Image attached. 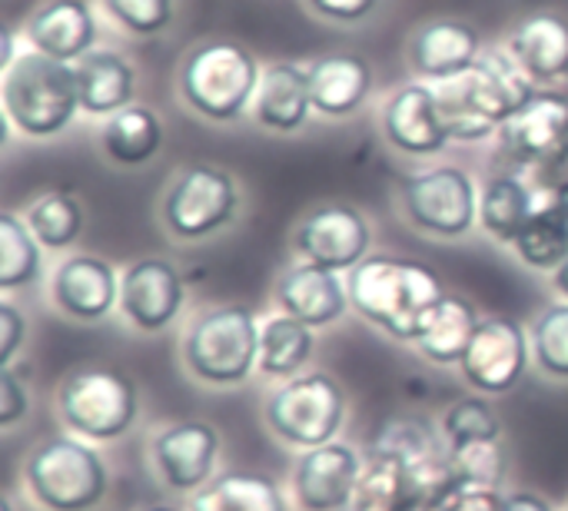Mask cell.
Segmentation results:
<instances>
[{"instance_id":"26","label":"cell","mask_w":568,"mask_h":511,"mask_svg":"<svg viewBox=\"0 0 568 511\" xmlns=\"http://www.w3.org/2000/svg\"><path fill=\"white\" fill-rule=\"evenodd\" d=\"M479 313L469 299L463 296H443L433 313L426 316L423 329H419V352L436 362V366H453V362H463L476 329H479Z\"/></svg>"},{"instance_id":"39","label":"cell","mask_w":568,"mask_h":511,"mask_svg":"<svg viewBox=\"0 0 568 511\" xmlns=\"http://www.w3.org/2000/svg\"><path fill=\"white\" fill-rule=\"evenodd\" d=\"M30 409V399H27V389L20 386V379L10 372V366H3L0 372V429H10L17 426Z\"/></svg>"},{"instance_id":"46","label":"cell","mask_w":568,"mask_h":511,"mask_svg":"<svg viewBox=\"0 0 568 511\" xmlns=\"http://www.w3.org/2000/svg\"><path fill=\"white\" fill-rule=\"evenodd\" d=\"M146 511H180V509H170V505H153V509Z\"/></svg>"},{"instance_id":"11","label":"cell","mask_w":568,"mask_h":511,"mask_svg":"<svg viewBox=\"0 0 568 511\" xmlns=\"http://www.w3.org/2000/svg\"><path fill=\"white\" fill-rule=\"evenodd\" d=\"M503 153L519 166H542L568 156V96L542 90L532 93L503 126Z\"/></svg>"},{"instance_id":"41","label":"cell","mask_w":568,"mask_h":511,"mask_svg":"<svg viewBox=\"0 0 568 511\" xmlns=\"http://www.w3.org/2000/svg\"><path fill=\"white\" fill-rule=\"evenodd\" d=\"M23 333H27V323L17 313V306L0 303V366H10L13 362V352L23 343Z\"/></svg>"},{"instance_id":"14","label":"cell","mask_w":568,"mask_h":511,"mask_svg":"<svg viewBox=\"0 0 568 511\" xmlns=\"http://www.w3.org/2000/svg\"><path fill=\"white\" fill-rule=\"evenodd\" d=\"M150 456H153L160 479L170 489L200 492L213 476V466L220 456V432L200 419H186L156 432Z\"/></svg>"},{"instance_id":"33","label":"cell","mask_w":568,"mask_h":511,"mask_svg":"<svg viewBox=\"0 0 568 511\" xmlns=\"http://www.w3.org/2000/svg\"><path fill=\"white\" fill-rule=\"evenodd\" d=\"M27 226L47 249H67L83 229V209L67 193H43L27 209Z\"/></svg>"},{"instance_id":"13","label":"cell","mask_w":568,"mask_h":511,"mask_svg":"<svg viewBox=\"0 0 568 511\" xmlns=\"http://www.w3.org/2000/svg\"><path fill=\"white\" fill-rule=\"evenodd\" d=\"M186 299L183 276L173 263L160 256L136 259L123 279H120V309L140 333H160L166 329Z\"/></svg>"},{"instance_id":"5","label":"cell","mask_w":568,"mask_h":511,"mask_svg":"<svg viewBox=\"0 0 568 511\" xmlns=\"http://www.w3.org/2000/svg\"><path fill=\"white\" fill-rule=\"evenodd\" d=\"M27 489L47 511H90L106 495L103 459L77 439H47L27 459Z\"/></svg>"},{"instance_id":"20","label":"cell","mask_w":568,"mask_h":511,"mask_svg":"<svg viewBox=\"0 0 568 511\" xmlns=\"http://www.w3.org/2000/svg\"><path fill=\"white\" fill-rule=\"evenodd\" d=\"M276 303L286 316L306 323L310 329H323L346 313L349 293L339 273H329L313 263H296L276 283Z\"/></svg>"},{"instance_id":"21","label":"cell","mask_w":568,"mask_h":511,"mask_svg":"<svg viewBox=\"0 0 568 511\" xmlns=\"http://www.w3.org/2000/svg\"><path fill=\"white\" fill-rule=\"evenodd\" d=\"M27 40L33 43V50L63 60V63H77L80 57H87L93 50L97 40V20L87 0H47L43 7H37L27 20Z\"/></svg>"},{"instance_id":"12","label":"cell","mask_w":568,"mask_h":511,"mask_svg":"<svg viewBox=\"0 0 568 511\" xmlns=\"http://www.w3.org/2000/svg\"><path fill=\"white\" fill-rule=\"evenodd\" d=\"M463 376L479 392H509L526 376L529 366V336L526 329L509 316L483 319L466 356H463Z\"/></svg>"},{"instance_id":"8","label":"cell","mask_w":568,"mask_h":511,"mask_svg":"<svg viewBox=\"0 0 568 511\" xmlns=\"http://www.w3.org/2000/svg\"><path fill=\"white\" fill-rule=\"evenodd\" d=\"M346 416V396L326 372L290 379L266 402V426L296 449H320L336 439Z\"/></svg>"},{"instance_id":"34","label":"cell","mask_w":568,"mask_h":511,"mask_svg":"<svg viewBox=\"0 0 568 511\" xmlns=\"http://www.w3.org/2000/svg\"><path fill=\"white\" fill-rule=\"evenodd\" d=\"M449 462L456 472V482L463 489H499L506 476V452L499 439H483V442H466L449 449Z\"/></svg>"},{"instance_id":"7","label":"cell","mask_w":568,"mask_h":511,"mask_svg":"<svg viewBox=\"0 0 568 511\" xmlns=\"http://www.w3.org/2000/svg\"><path fill=\"white\" fill-rule=\"evenodd\" d=\"M236 209H240V190L233 176L220 166L193 163L173 176L160 203V219L173 239L196 243L230 226L236 219Z\"/></svg>"},{"instance_id":"10","label":"cell","mask_w":568,"mask_h":511,"mask_svg":"<svg viewBox=\"0 0 568 511\" xmlns=\"http://www.w3.org/2000/svg\"><path fill=\"white\" fill-rule=\"evenodd\" d=\"M369 223L349 203H323L316 206L293 236V249L303 263L323 266L329 273H353L369 256Z\"/></svg>"},{"instance_id":"42","label":"cell","mask_w":568,"mask_h":511,"mask_svg":"<svg viewBox=\"0 0 568 511\" xmlns=\"http://www.w3.org/2000/svg\"><path fill=\"white\" fill-rule=\"evenodd\" d=\"M506 511H552V505L542 495L532 492H513L506 495Z\"/></svg>"},{"instance_id":"37","label":"cell","mask_w":568,"mask_h":511,"mask_svg":"<svg viewBox=\"0 0 568 511\" xmlns=\"http://www.w3.org/2000/svg\"><path fill=\"white\" fill-rule=\"evenodd\" d=\"M103 7L136 37H156L173 23V0H103Z\"/></svg>"},{"instance_id":"40","label":"cell","mask_w":568,"mask_h":511,"mask_svg":"<svg viewBox=\"0 0 568 511\" xmlns=\"http://www.w3.org/2000/svg\"><path fill=\"white\" fill-rule=\"evenodd\" d=\"M436 511H506V495L496 489H456Z\"/></svg>"},{"instance_id":"9","label":"cell","mask_w":568,"mask_h":511,"mask_svg":"<svg viewBox=\"0 0 568 511\" xmlns=\"http://www.w3.org/2000/svg\"><path fill=\"white\" fill-rule=\"evenodd\" d=\"M403 213L409 223L439 239L466 236L479 219L476 183L463 166H429L403 180Z\"/></svg>"},{"instance_id":"30","label":"cell","mask_w":568,"mask_h":511,"mask_svg":"<svg viewBox=\"0 0 568 511\" xmlns=\"http://www.w3.org/2000/svg\"><path fill=\"white\" fill-rule=\"evenodd\" d=\"M313 356V329L293 316H273L260 326L256 369L270 379H296Z\"/></svg>"},{"instance_id":"45","label":"cell","mask_w":568,"mask_h":511,"mask_svg":"<svg viewBox=\"0 0 568 511\" xmlns=\"http://www.w3.org/2000/svg\"><path fill=\"white\" fill-rule=\"evenodd\" d=\"M552 286H556V293H559V296L568 303V259L559 266V269H556V273H552Z\"/></svg>"},{"instance_id":"22","label":"cell","mask_w":568,"mask_h":511,"mask_svg":"<svg viewBox=\"0 0 568 511\" xmlns=\"http://www.w3.org/2000/svg\"><path fill=\"white\" fill-rule=\"evenodd\" d=\"M306 70H310L313 110L329 120L353 116L373 90V70L356 53H326L313 60Z\"/></svg>"},{"instance_id":"17","label":"cell","mask_w":568,"mask_h":511,"mask_svg":"<svg viewBox=\"0 0 568 511\" xmlns=\"http://www.w3.org/2000/svg\"><path fill=\"white\" fill-rule=\"evenodd\" d=\"M479 33L466 20L439 17L423 23L409 37V63L426 83H446L463 76L479 60Z\"/></svg>"},{"instance_id":"27","label":"cell","mask_w":568,"mask_h":511,"mask_svg":"<svg viewBox=\"0 0 568 511\" xmlns=\"http://www.w3.org/2000/svg\"><path fill=\"white\" fill-rule=\"evenodd\" d=\"M100 143L106 150V156L113 163L123 166H140L146 160H153L163 146V120L140 103L123 106L120 113L106 116L103 130H100Z\"/></svg>"},{"instance_id":"19","label":"cell","mask_w":568,"mask_h":511,"mask_svg":"<svg viewBox=\"0 0 568 511\" xmlns=\"http://www.w3.org/2000/svg\"><path fill=\"white\" fill-rule=\"evenodd\" d=\"M469 103L499 130L536 90L523 67L509 57V50H483L479 60L459 76Z\"/></svg>"},{"instance_id":"29","label":"cell","mask_w":568,"mask_h":511,"mask_svg":"<svg viewBox=\"0 0 568 511\" xmlns=\"http://www.w3.org/2000/svg\"><path fill=\"white\" fill-rule=\"evenodd\" d=\"M536 213V193L519 176H493L479 196V226L496 243H516L529 216Z\"/></svg>"},{"instance_id":"32","label":"cell","mask_w":568,"mask_h":511,"mask_svg":"<svg viewBox=\"0 0 568 511\" xmlns=\"http://www.w3.org/2000/svg\"><path fill=\"white\" fill-rule=\"evenodd\" d=\"M40 276V239L13 213L0 216V289L30 286Z\"/></svg>"},{"instance_id":"1","label":"cell","mask_w":568,"mask_h":511,"mask_svg":"<svg viewBox=\"0 0 568 511\" xmlns=\"http://www.w3.org/2000/svg\"><path fill=\"white\" fill-rule=\"evenodd\" d=\"M349 309L399 343H416L426 316L446 296L443 279L413 259L366 256L346 279Z\"/></svg>"},{"instance_id":"15","label":"cell","mask_w":568,"mask_h":511,"mask_svg":"<svg viewBox=\"0 0 568 511\" xmlns=\"http://www.w3.org/2000/svg\"><path fill=\"white\" fill-rule=\"evenodd\" d=\"M359 476V456L343 442H326L320 449H306L293 476V492L306 511H343L356 499Z\"/></svg>"},{"instance_id":"28","label":"cell","mask_w":568,"mask_h":511,"mask_svg":"<svg viewBox=\"0 0 568 511\" xmlns=\"http://www.w3.org/2000/svg\"><path fill=\"white\" fill-rule=\"evenodd\" d=\"M190 511H286V499L260 472H226L190 499Z\"/></svg>"},{"instance_id":"31","label":"cell","mask_w":568,"mask_h":511,"mask_svg":"<svg viewBox=\"0 0 568 511\" xmlns=\"http://www.w3.org/2000/svg\"><path fill=\"white\" fill-rule=\"evenodd\" d=\"M513 246L526 266L556 273L568 259V216H562L546 196H536V213L529 216Z\"/></svg>"},{"instance_id":"36","label":"cell","mask_w":568,"mask_h":511,"mask_svg":"<svg viewBox=\"0 0 568 511\" xmlns=\"http://www.w3.org/2000/svg\"><path fill=\"white\" fill-rule=\"evenodd\" d=\"M499 432H503V426H499L496 409L486 399H479V396L453 402L446 409V416H443V436H446L449 449L466 446V442L499 439Z\"/></svg>"},{"instance_id":"35","label":"cell","mask_w":568,"mask_h":511,"mask_svg":"<svg viewBox=\"0 0 568 511\" xmlns=\"http://www.w3.org/2000/svg\"><path fill=\"white\" fill-rule=\"evenodd\" d=\"M532 359L542 372L568 379V303L546 306L532 326Z\"/></svg>"},{"instance_id":"24","label":"cell","mask_w":568,"mask_h":511,"mask_svg":"<svg viewBox=\"0 0 568 511\" xmlns=\"http://www.w3.org/2000/svg\"><path fill=\"white\" fill-rule=\"evenodd\" d=\"M506 50L532 83L559 80L568 73V20L559 13H532L513 30Z\"/></svg>"},{"instance_id":"6","label":"cell","mask_w":568,"mask_h":511,"mask_svg":"<svg viewBox=\"0 0 568 511\" xmlns=\"http://www.w3.org/2000/svg\"><path fill=\"white\" fill-rule=\"evenodd\" d=\"M60 416L80 436L93 442L120 439L133 429L140 396L136 386L110 366H83L60 386Z\"/></svg>"},{"instance_id":"44","label":"cell","mask_w":568,"mask_h":511,"mask_svg":"<svg viewBox=\"0 0 568 511\" xmlns=\"http://www.w3.org/2000/svg\"><path fill=\"white\" fill-rule=\"evenodd\" d=\"M546 200H549V203H552V206H556L562 216H568V176L566 180H559V183L549 190V196H546Z\"/></svg>"},{"instance_id":"18","label":"cell","mask_w":568,"mask_h":511,"mask_svg":"<svg viewBox=\"0 0 568 511\" xmlns=\"http://www.w3.org/2000/svg\"><path fill=\"white\" fill-rule=\"evenodd\" d=\"M50 296L70 319L97 323L120 303V279L100 256H70L57 266Z\"/></svg>"},{"instance_id":"25","label":"cell","mask_w":568,"mask_h":511,"mask_svg":"<svg viewBox=\"0 0 568 511\" xmlns=\"http://www.w3.org/2000/svg\"><path fill=\"white\" fill-rule=\"evenodd\" d=\"M80 86V110L90 116H113L133 103L136 70L113 50H90L73 63Z\"/></svg>"},{"instance_id":"2","label":"cell","mask_w":568,"mask_h":511,"mask_svg":"<svg viewBox=\"0 0 568 511\" xmlns=\"http://www.w3.org/2000/svg\"><path fill=\"white\" fill-rule=\"evenodd\" d=\"M7 123L23 136L47 140L63 133L80 110V86L73 63L53 60L40 50L20 53L0 83Z\"/></svg>"},{"instance_id":"4","label":"cell","mask_w":568,"mask_h":511,"mask_svg":"<svg viewBox=\"0 0 568 511\" xmlns=\"http://www.w3.org/2000/svg\"><path fill=\"white\" fill-rule=\"evenodd\" d=\"M186 369L206 386H240L260 359V323L246 306L203 313L183 339Z\"/></svg>"},{"instance_id":"16","label":"cell","mask_w":568,"mask_h":511,"mask_svg":"<svg viewBox=\"0 0 568 511\" xmlns=\"http://www.w3.org/2000/svg\"><path fill=\"white\" fill-rule=\"evenodd\" d=\"M383 133H386L389 146H396L409 156H436L439 150H446V143L453 136L443 123L436 86L409 83V86L396 90L389 96V103L383 106Z\"/></svg>"},{"instance_id":"38","label":"cell","mask_w":568,"mask_h":511,"mask_svg":"<svg viewBox=\"0 0 568 511\" xmlns=\"http://www.w3.org/2000/svg\"><path fill=\"white\" fill-rule=\"evenodd\" d=\"M306 7L333 23H363L376 13L379 0H306Z\"/></svg>"},{"instance_id":"43","label":"cell","mask_w":568,"mask_h":511,"mask_svg":"<svg viewBox=\"0 0 568 511\" xmlns=\"http://www.w3.org/2000/svg\"><path fill=\"white\" fill-rule=\"evenodd\" d=\"M13 60H17V57H13V30L3 23V30H0V67L7 70Z\"/></svg>"},{"instance_id":"23","label":"cell","mask_w":568,"mask_h":511,"mask_svg":"<svg viewBox=\"0 0 568 511\" xmlns=\"http://www.w3.org/2000/svg\"><path fill=\"white\" fill-rule=\"evenodd\" d=\"M313 110V93H310V70L296 63H273L263 70L260 90H256V123L273 133H296L306 126Z\"/></svg>"},{"instance_id":"3","label":"cell","mask_w":568,"mask_h":511,"mask_svg":"<svg viewBox=\"0 0 568 511\" xmlns=\"http://www.w3.org/2000/svg\"><path fill=\"white\" fill-rule=\"evenodd\" d=\"M263 70L256 57L230 40L196 43L180 63V96L183 103L210 123L240 120L250 103H256Z\"/></svg>"}]
</instances>
